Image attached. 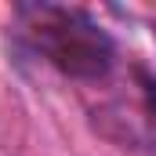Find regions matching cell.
Here are the masks:
<instances>
[{
  "mask_svg": "<svg viewBox=\"0 0 156 156\" xmlns=\"http://www.w3.org/2000/svg\"><path fill=\"white\" fill-rule=\"evenodd\" d=\"M22 29L40 55L73 80H98L113 69L109 33L80 7L66 4H22Z\"/></svg>",
  "mask_w": 156,
  "mask_h": 156,
  "instance_id": "1",
  "label": "cell"
},
{
  "mask_svg": "<svg viewBox=\"0 0 156 156\" xmlns=\"http://www.w3.org/2000/svg\"><path fill=\"white\" fill-rule=\"evenodd\" d=\"M142 91H145V113H149V120H153V127H156V80L153 76H142Z\"/></svg>",
  "mask_w": 156,
  "mask_h": 156,
  "instance_id": "2",
  "label": "cell"
}]
</instances>
